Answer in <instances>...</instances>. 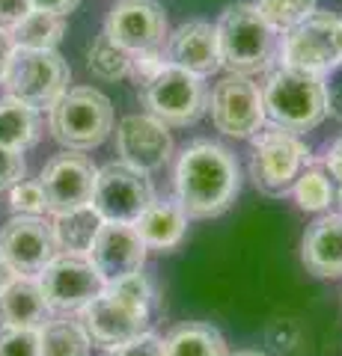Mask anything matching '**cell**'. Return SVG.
<instances>
[{
  "mask_svg": "<svg viewBox=\"0 0 342 356\" xmlns=\"http://www.w3.org/2000/svg\"><path fill=\"white\" fill-rule=\"evenodd\" d=\"M95 175L98 170L90 158L78 152H63L42 166L39 187L45 196V214H65V211H78L93 202L95 191Z\"/></svg>",
  "mask_w": 342,
  "mask_h": 356,
  "instance_id": "11",
  "label": "cell"
},
{
  "mask_svg": "<svg viewBox=\"0 0 342 356\" xmlns=\"http://www.w3.org/2000/svg\"><path fill=\"white\" fill-rule=\"evenodd\" d=\"M208 113L220 134L235 140H250L265 122L262 89L244 74H226L208 92Z\"/></svg>",
  "mask_w": 342,
  "mask_h": 356,
  "instance_id": "10",
  "label": "cell"
},
{
  "mask_svg": "<svg viewBox=\"0 0 342 356\" xmlns=\"http://www.w3.org/2000/svg\"><path fill=\"white\" fill-rule=\"evenodd\" d=\"M107 356H164V339L155 332H143V336L107 350Z\"/></svg>",
  "mask_w": 342,
  "mask_h": 356,
  "instance_id": "35",
  "label": "cell"
},
{
  "mask_svg": "<svg viewBox=\"0 0 342 356\" xmlns=\"http://www.w3.org/2000/svg\"><path fill=\"white\" fill-rule=\"evenodd\" d=\"M116 154L123 163L134 166L140 172H155L173 158L170 128L152 119L149 113L125 116L116 125Z\"/></svg>",
  "mask_w": 342,
  "mask_h": 356,
  "instance_id": "16",
  "label": "cell"
},
{
  "mask_svg": "<svg viewBox=\"0 0 342 356\" xmlns=\"http://www.w3.org/2000/svg\"><path fill=\"white\" fill-rule=\"evenodd\" d=\"M86 69H90V74L98 77V81H107V83L123 81V77L131 74V54L125 48H119L102 30L90 42V48H86Z\"/></svg>",
  "mask_w": 342,
  "mask_h": 356,
  "instance_id": "27",
  "label": "cell"
},
{
  "mask_svg": "<svg viewBox=\"0 0 342 356\" xmlns=\"http://www.w3.org/2000/svg\"><path fill=\"white\" fill-rule=\"evenodd\" d=\"M336 202L342 205V187H336Z\"/></svg>",
  "mask_w": 342,
  "mask_h": 356,
  "instance_id": "44",
  "label": "cell"
},
{
  "mask_svg": "<svg viewBox=\"0 0 342 356\" xmlns=\"http://www.w3.org/2000/svg\"><path fill=\"white\" fill-rule=\"evenodd\" d=\"M0 356H42L39 330L0 327Z\"/></svg>",
  "mask_w": 342,
  "mask_h": 356,
  "instance_id": "32",
  "label": "cell"
},
{
  "mask_svg": "<svg viewBox=\"0 0 342 356\" xmlns=\"http://www.w3.org/2000/svg\"><path fill=\"white\" fill-rule=\"evenodd\" d=\"M241 191V166L226 146L194 140L176 161V202L187 220H212L233 208Z\"/></svg>",
  "mask_w": 342,
  "mask_h": 356,
  "instance_id": "1",
  "label": "cell"
},
{
  "mask_svg": "<svg viewBox=\"0 0 342 356\" xmlns=\"http://www.w3.org/2000/svg\"><path fill=\"white\" fill-rule=\"evenodd\" d=\"M336 51H339V60H342V18L336 21Z\"/></svg>",
  "mask_w": 342,
  "mask_h": 356,
  "instance_id": "42",
  "label": "cell"
},
{
  "mask_svg": "<svg viewBox=\"0 0 342 356\" xmlns=\"http://www.w3.org/2000/svg\"><path fill=\"white\" fill-rule=\"evenodd\" d=\"M54 318L36 276H15L0 291V327L42 330Z\"/></svg>",
  "mask_w": 342,
  "mask_h": 356,
  "instance_id": "19",
  "label": "cell"
},
{
  "mask_svg": "<svg viewBox=\"0 0 342 356\" xmlns=\"http://www.w3.org/2000/svg\"><path fill=\"white\" fill-rule=\"evenodd\" d=\"M48 128L69 152H90L114 131V104L93 86H69L48 110Z\"/></svg>",
  "mask_w": 342,
  "mask_h": 356,
  "instance_id": "4",
  "label": "cell"
},
{
  "mask_svg": "<svg viewBox=\"0 0 342 356\" xmlns=\"http://www.w3.org/2000/svg\"><path fill=\"white\" fill-rule=\"evenodd\" d=\"M78 321L90 341L104 350H114L119 344L149 332V312L114 297L107 288L98 297H93L84 309H78Z\"/></svg>",
  "mask_w": 342,
  "mask_h": 356,
  "instance_id": "15",
  "label": "cell"
},
{
  "mask_svg": "<svg viewBox=\"0 0 342 356\" xmlns=\"http://www.w3.org/2000/svg\"><path fill=\"white\" fill-rule=\"evenodd\" d=\"M292 193L297 199V208L310 211V214H325V211L336 202V187L330 184V178L322 166H306V170L297 175Z\"/></svg>",
  "mask_w": 342,
  "mask_h": 356,
  "instance_id": "28",
  "label": "cell"
},
{
  "mask_svg": "<svg viewBox=\"0 0 342 356\" xmlns=\"http://www.w3.org/2000/svg\"><path fill=\"white\" fill-rule=\"evenodd\" d=\"M9 205L15 214H27V217H42L45 214V196H42L39 181H24L9 187Z\"/></svg>",
  "mask_w": 342,
  "mask_h": 356,
  "instance_id": "31",
  "label": "cell"
},
{
  "mask_svg": "<svg viewBox=\"0 0 342 356\" xmlns=\"http://www.w3.org/2000/svg\"><path fill=\"white\" fill-rule=\"evenodd\" d=\"M104 288H107V291L114 294V297L125 300V303L137 306V309H143V312H149V309H152V297H155V294H152V282H149V276H146V273H140V270L123 276V280L107 282Z\"/></svg>",
  "mask_w": 342,
  "mask_h": 356,
  "instance_id": "30",
  "label": "cell"
},
{
  "mask_svg": "<svg viewBox=\"0 0 342 356\" xmlns=\"http://www.w3.org/2000/svg\"><path fill=\"white\" fill-rule=\"evenodd\" d=\"M301 336H304V330L295 318H277L265 327V341H268L274 350H292L295 344L301 341Z\"/></svg>",
  "mask_w": 342,
  "mask_h": 356,
  "instance_id": "33",
  "label": "cell"
},
{
  "mask_svg": "<svg viewBox=\"0 0 342 356\" xmlns=\"http://www.w3.org/2000/svg\"><path fill=\"white\" fill-rule=\"evenodd\" d=\"M102 217L93 211V205L78 208V211H65V214H57L51 222L54 229V241H57L60 252H75V255H86L93 247V238L98 226H102Z\"/></svg>",
  "mask_w": 342,
  "mask_h": 356,
  "instance_id": "24",
  "label": "cell"
},
{
  "mask_svg": "<svg viewBox=\"0 0 342 356\" xmlns=\"http://www.w3.org/2000/svg\"><path fill=\"white\" fill-rule=\"evenodd\" d=\"M164 356H229L226 339L212 324L187 321L164 339Z\"/></svg>",
  "mask_w": 342,
  "mask_h": 356,
  "instance_id": "23",
  "label": "cell"
},
{
  "mask_svg": "<svg viewBox=\"0 0 342 356\" xmlns=\"http://www.w3.org/2000/svg\"><path fill=\"white\" fill-rule=\"evenodd\" d=\"M36 280L42 285V294H45L51 312H63V315L84 309L93 297L104 291V280L93 267V261L86 255H75V252H57L42 267Z\"/></svg>",
  "mask_w": 342,
  "mask_h": 356,
  "instance_id": "9",
  "label": "cell"
},
{
  "mask_svg": "<svg viewBox=\"0 0 342 356\" xmlns=\"http://www.w3.org/2000/svg\"><path fill=\"white\" fill-rule=\"evenodd\" d=\"M81 0H30V6L36 9V13H54V15H65L75 13L78 9Z\"/></svg>",
  "mask_w": 342,
  "mask_h": 356,
  "instance_id": "38",
  "label": "cell"
},
{
  "mask_svg": "<svg viewBox=\"0 0 342 356\" xmlns=\"http://www.w3.org/2000/svg\"><path fill=\"white\" fill-rule=\"evenodd\" d=\"M86 259L102 273L104 285L123 276L143 270L146 261V243L140 241L134 222H102L93 238V247L86 252Z\"/></svg>",
  "mask_w": 342,
  "mask_h": 356,
  "instance_id": "17",
  "label": "cell"
},
{
  "mask_svg": "<svg viewBox=\"0 0 342 356\" xmlns=\"http://www.w3.org/2000/svg\"><path fill=\"white\" fill-rule=\"evenodd\" d=\"M57 252L54 229L45 217L15 214L0 229V259L15 276H39Z\"/></svg>",
  "mask_w": 342,
  "mask_h": 356,
  "instance_id": "13",
  "label": "cell"
},
{
  "mask_svg": "<svg viewBox=\"0 0 342 356\" xmlns=\"http://www.w3.org/2000/svg\"><path fill=\"white\" fill-rule=\"evenodd\" d=\"M6 95L24 102L33 110H51L72 83V69L57 51H27L13 48L3 72Z\"/></svg>",
  "mask_w": 342,
  "mask_h": 356,
  "instance_id": "7",
  "label": "cell"
},
{
  "mask_svg": "<svg viewBox=\"0 0 342 356\" xmlns=\"http://www.w3.org/2000/svg\"><path fill=\"white\" fill-rule=\"evenodd\" d=\"M336 15L330 13H313L301 24L286 30L280 44V60L286 69L310 72L322 77L330 65L339 60L336 51Z\"/></svg>",
  "mask_w": 342,
  "mask_h": 356,
  "instance_id": "12",
  "label": "cell"
},
{
  "mask_svg": "<svg viewBox=\"0 0 342 356\" xmlns=\"http://www.w3.org/2000/svg\"><path fill=\"white\" fill-rule=\"evenodd\" d=\"M24 175H27V163L21 158V152L0 149V193L9 191L13 184H18Z\"/></svg>",
  "mask_w": 342,
  "mask_h": 356,
  "instance_id": "36",
  "label": "cell"
},
{
  "mask_svg": "<svg viewBox=\"0 0 342 356\" xmlns=\"http://www.w3.org/2000/svg\"><path fill=\"white\" fill-rule=\"evenodd\" d=\"M325 86V102H327V116L342 122V60H336L330 69L322 74Z\"/></svg>",
  "mask_w": 342,
  "mask_h": 356,
  "instance_id": "34",
  "label": "cell"
},
{
  "mask_svg": "<svg viewBox=\"0 0 342 356\" xmlns=\"http://www.w3.org/2000/svg\"><path fill=\"white\" fill-rule=\"evenodd\" d=\"M140 104L161 125L187 128L194 122H200L208 110V89L203 77L167 63L158 74H152L146 83H140Z\"/></svg>",
  "mask_w": 342,
  "mask_h": 356,
  "instance_id": "6",
  "label": "cell"
},
{
  "mask_svg": "<svg viewBox=\"0 0 342 356\" xmlns=\"http://www.w3.org/2000/svg\"><path fill=\"white\" fill-rule=\"evenodd\" d=\"M65 33V15L54 13H33L21 21V24L9 33L13 48H27V51H57V44Z\"/></svg>",
  "mask_w": 342,
  "mask_h": 356,
  "instance_id": "25",
  "label": "cell"
},
{
  "mask_svg": "<svg viewBox=\"0 0 342 356\" xmlns=\"http://www.w3.org/2000/svg\"><path fill=\"white\" fill-rule=\"evenodd\" d=\"M13 280H15V273L9 270V267H6V261H3V259H0V291H3V288H6L9 282H13Z\"/></svg>",
  "mask_w": 342,
  "mask_h": 356,
  "instance_id": "41",
  "label": "cell"
},
{
  "mask_svg": "<svg viewBox=\"0 0 342 356\" xmlns=\"http://www.w3.org/2000/svg\"><path fill=\"white\" fill-rule=\"evenodd\" d=\"M104 33L128 54L164 51L167 13L158 0H116V6L107 13Z\"/></svg>",
  "mask_w": 342,
  "mask_h": 356,
  "instance_id": "14",
  "label": "cell"
},
{
  "mask_svg": "<svg viewBox=\"0 0 342 356\" xmlns=\"http://www.w3.org/2000/svg\"><path fill=\"white\" fill-rule=\"evenodd\" d=\"M325 172H330L336 187H342V137L336 143H330V149L325 154Z\"/></svg>",
  "mask_w": 342,
  "mask_h": 356,
  "instance_id": "39",
  "label": "cell"
},
{
  "mask_svg": "<svg viewBox=\"0 0 342 356\" xmlns=\"http://www.w3.org/2000/svg\"><path fill=\"white\" fill-rule=\"evenodd\" d=\"M134 229L140 241L146 243V250H158V252H170L185 241L187 232V217L179 208V202H164L155 199L143 214L134 220Z\"/></svg>",
  "mask_w": 342,
  "mask_h": 356,
  "instance_id": "21",
  "label": "cell"
},
{
  "mask_svg": "<svg viewBox=\"0 0 342 356\" xmlns=\"http://www.w3.org/2000/svg\"><path fill=\"white\" fill-rule=\"evenodd\" d=\"M250 140H253L250 178L256 184V191L271 199L289 196L297 175L310 166V146L297 134L268 125V122Z\"/></svg>",
  "mask_w": 342,
  "mask_h": 356,
  "instance_id": "5",
  "label": "cell"
},
{
  "mask_svg": "<svg viewBox=\"0 0 342 356\" xmlns=\"http://www.w3.org/2000/svg\"><path fill=\"white\" fill-rule=\"evenodd\" d=\"M9 57H13V39H9V33L0 30V81H3V72L9 65Z\"/></svg>",
  "mask_w": 342,
  "mask_h": 356,
  "instance_id": "40",
  "label": "cell"
},
{
  "mask_svg": "<svg viewBox=\"0 0 342 356\" xmlns=\"http://www.w3.org/2000/svg\"><path fill=\"white\" fill-rule=\"evenodd\" d=\"M90 336L81 321L72 318H51L39 330V350L42 356H90Z\"/></svg>",
  "mask_w": 342,
  "mask_h": 356,
  "instance_id": "26",
  "label": "cell"
},
{
  "mask_svg": "<svg viewBox=\"0 0 342 356\" xmlns=\"http://www.w3.org/2000/svg\"><path fill=\"white\" fill-rule=\"evenodd\" d=\"M301 261L318 280L342 276V214L318 217L301 241Z\"/></svg>",
  "mask_w": 342,
  "mask_h": 356,
  "instance_id": "20",
  "label": "cell"
},
{
  "mask_svg": "<svg viewBox=\"0 0 342 356\" xmlns=\"http://www.w3.org/2000/svg\"><path fill=\"white\" fill-rule=\"evenodd\" d=\"M217 48H220V69L229 74H256L268 69L274 57V33L268 21L259 15L253 3H233L217 18Z\"/></svg>",
  "mask_w": 342,
  "mask_h": 356,
  "instance_id": "3",
  "label": "cell"
},
{
  "mask_svg": "<svg viewBox=\"0 0 342 356\" xmlns=\"http://www.w3.org/2000/svg\"><path fill=\"white\" fill-rule=\"evenodd\" d=\"M33 13L30 0H0V30L13 33Z\"/></svg>",
  "mask_w": 342,
  "mask_h": 356,
  "instance_id": "37",
  "label": "cell"
},
{
  "mask_svg": "<svg viewBox=\"0 0 342 356\" xmlns=\"http://www.w3.org/2000/svg\"><path fill=\"white\" fill-rule=\"evenodd\" d=\"M262 104L268 125H277L289 134H306L318 128L327 116L322 77L297 69H277L262 86Z\"/></svg>",
  "mask_w": 342,
  "mask_h": 356,
  "instance_id": "2",
  "label": "cell"
},
{
  "mask_svg": "<svg viewBox=\"0 0 342 356\" xmlns=\"http://www.w3.org/2000/svg\"><path fill=\"white\" fill-rule=\"evenodd\" d=\"M42 134V122H39V110L27 107L24 102L15 98H0V149H13V152H24L33 149L39 143Z\"/></svg>",
  "mask_w": 342,
  "mask_h": 356,
  "instance_id": "22",
  "label": "cell"
},
{
  "mask_svg": "<svg viewBox=\"0 0 342 356\" xmlns=\"http://www.w3.org/2000/svg\"><path fill=\"white\" fill-rule=\"evenodd\" d=\"M229 356H265L259 350H235V353H229Z\"/></svg>",
  "mask_w": 342,
  "mask_h": 356,
  "instance_id": "43",
  "label": "cell"
},
{
  "mask_svg": "<svg viewBox=\"0 0 342 356\" xmlns=\"http://www.w3.org/2000/svg\"><path fill=\"white\" fill-rule=\"evenodd\" d=\"M155 202L149 172H140L123 161H114L98 170L93 211L107 222H134L143 211Z\"/></svg>",
  "mask_w": 342,
  "mask_h": 356,
  "instance_id": "8",
  "label": "cell"
},
{
  "mask_svg": "<svg viewBox=\"0 0 342 356\" xmlns=\"http://www.w3.org/2000/svg\"><path fill=\"white\" fill-rule=\"evenodd\" d=\"M164 57L170 65L191 72L196 77L215 74L220 69V48H217V30L208 21H185L173 33H167L164 42Z\"/></svg>",
  "mask_w": 342,
  "mask_h": 356,
  "instance_id": "18",
  "label": "cell"
},
{
  "mask_svg": "<svg viewBox=\"0 0 342 356\" xmlns=\"http://www.w3.org/2000/svg\"><path fill=\"white\" fill-rule=\"evenodd\" d=\"M253 6L259 9V15L268 21V27L274 33L292 30L306 15L316 13V0H256Z\"/></svg>",
  "mask_w": 342,
  "mask_h": 356,
  "instance_id": "29",
  "label": "cell"
}]
</instances>
